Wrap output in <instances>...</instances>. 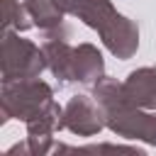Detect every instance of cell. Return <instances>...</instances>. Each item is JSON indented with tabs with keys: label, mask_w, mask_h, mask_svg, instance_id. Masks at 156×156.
Wrapping results in <instances>:
<instances>
[{
	"label": "cell",
	"mask_w": 156,
	"mask_h": 156,
	"mask_svg": "<svg viewBox=\"0 0 156 156\" xmlns=\"http://www.w3.org/2000/svg\"><path fill=\"white\" fill-rule=\"evenodd\" d=\"M66 15L78 17L85 27L100 34L102 46L119 61H127L139 49V27L127 15L117 12L110 0H56Z\"/></svg>",
	"instance_id": "obj_1"
},
{
	"label": "cell",
	"mask_w": 156,
	"mask_h": 156,
	"mask_svg": "<svg viewBox=\"0 0 156 156\" xmlns=\"http://www.w3.org/2000/svg\"><path fill=\"white\" fill-rule=\"evenodd\" d=\"M93 98L105 112V124L112 134L127 141H144L156 146V110H144L132 105L122 95V83L117 78L102 76L93 85Z\"/></svg>",
	"instance_id": "obj_2"
},
{
	"label": "cell",
	"mask_w": 156,
	"mask_h": 156,
	"mask_svg": "<svg viewBox=\"0 0 156 156\" xmlns=\"http://www.w3.org/2000/svg\"><path fill=\"white\" fill-rule=\"evenodd\" d=\"M54 88L41 78H22V80H2L0 88V122L20 119L29 122L44 110L54 105Z\"/></svg>",
	"instance_id": "obj_3"
},
{
	"label": "cell",
	"mask_w": 156,
	"mask_h": 156,
	"mask_svg": "<svg viewBox=\"0 0 156 156\" xmlns=\"http://www.w3.org/2000/svg\"><path fill=\"white\" fill-rule=\"evenodd\" d=\"M44 68H46V56L41 46H37L32 39L20 37V32L15 29L2 32V58H0L2 80L39 78Z\"/></svg>",
	"instance_id": "obj_4"
},
{
	"label": "cell",
	"mask_w": 156,
	"mask_h": 156,
	"mask_svg": "<svg viewBox=\"0 0 156 156\" xmlns=\"http://www.w3.org/2000/svg\"><path fill=\"white\" fill-rule=\"evenodd\" d=\"M61 129H66L76 136H98L102 129H107L100 102L93 95H73L63 105Z\"/></svg>",
	"instance_id": "obj_5"
},
{
	"label": "cell",
	"mask_w": 156,
	"mask_h": 156,
	"mask_svg": "<svg viewBox=\"0 0 156 156\" xmlns=\"http://www.w3.org/2000/svg\"><path fill=\"white\" fill-rule=\"evenodd\" d=\"M61 115L63 107L58 102H54L49 110H44L41 115H37L34 119L24 122L27 124V146H29V156H46L54 151L56 141H54V132L61 129Z\"/></svg>",
	"instance_id": "obj_6"
},
{
	"label": "cell",
	"mask_w": 156,
	"mask_h": 156,
	"mask_svg": "<svg viewBox=\"0 0 156 156\" xmlns=\"http://www.w3.org/2000/svg\"><path fill=\"white\" fill-rule=\"evenodd\" d=\"M105 76V58L100 49L90 41L73 46L71 56V85H88L93 88Z\"/></svg>",
	"instance_id": "obj_7"
},
{
	"label": "cell",
	"mask_w": 156,
	"mask_h": 156,
	"mask_svg": "<svg viewBox=\"0 0 156 156\" xmlns=\"http://www.w3.org/2000/svg\"><path fill=\"white\" fill-rule=\"evenodd\" d=\"M122 95L144 110H156V66H141L122 80Z\"/></svg>",
	"instance_id": "obj_8"
},
{
	"label": "cell",
	"mask_w": 156,
	"mask_h": 156,
	"mask_svg": "<svg viewBox=\"0 0 156 156\" xmlns=\"http://www.w3.org/2000/svg\"><path fill=\"white\" fill-rule=\"evenodd\" d=\"M27 5V12L34 22V27H39V32L46 37H68V29L63 24L66 12L58 7L56 0H22Z\"/></svg>",
	"instance_id": "obj_9"
},
{
	"label": "cell",
	"mask_w": 156,
	"mask_h": 156,
	"mask_svg": "<svg viewBox=\"0 0 156 156\" xmlns=\"http://www.w3.org/2000/svg\"><path fill=\"white\" fill-rule=\"evenodd\" d=\"M44 56H46V68L56 78L58 88L71 85V56L73 46L66 41V37H46L41 41Z\"/></svg>",
	"instance_id": "obj_10"
},
{
	"label": "cell",
	"mask_w": 156,
	"mask_h": 156,
	"mask_svg": "<svg viewBox=\"0 0 156 156\" xmlns=\"http://www.w3.org/2000/svg\"><path fill=\"white\" fill-rule=\"evenodd\" d=\"M51 154H93V156H102V154H129V156H146L144 149L136 146H119V144H85V146H66V144H56Z\"/></svg>",
	"instance_id": "obj_11"
},
{
	"label": "cell",
	"mask_w": 156,
	"mask_h": 156,
	"mask_svg": "<svg viewBox=\"0 0 156 156\" xmlns=\"http://www.w3.org/2000/svg\"><path fill=\"white\" fill-rule=\"evenodd\" d=\"M2 2V32L15 29V32H27L34 27L27 5L20 0H0Z\"/></svg>",
	"instance_id": "obj_12"
},
{
	"label": "cell",
	"mask_w": 156,
	"mask_h": 156,
	"mask_svg": "<svg viewBox=\"0 0 156 156\" xmlns=\"http://www.w3.org/2000/svg\"><path fill=\"white\" fill-rule=\"evenodd\" d=\"M15 154H20V156H29V146H27V139H24L22 144H15V146H10V149L5 151V156H15Z\"/></svg>",
	"instance_id": "obj_13"
}]
</instances>
